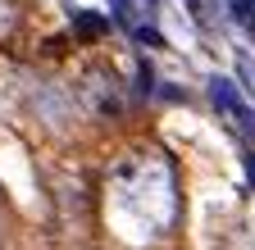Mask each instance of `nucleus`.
Here are the masks:
<instances>
[{"label": "nucleus", "mask_w": 255, "mask_h": 250, "mask_svg": "<svg viewBox=\"0 0 255 250\" xmlns=\"http://www.w3.org/2000/svg\"><path fill=\"white\" fill-rule=\"evenodd\" d=\"M0 27H9V0H0Z\"/></svg>", "instance_id": "obj_9"}, {"label": "nucleus", "mask_w": 255, "mask_h": 250, "mask_svg": "<svg viewBox=\"0 0 255 250\" xmlns=\"http://www.w3.org/2000/svg\"><path fill=\"white\" fill-rule=\"evenodd\" d=\"M132 32H137V41H141L146 50H164V32H159L155 23H137Z\"/></svg>", "instance_id": "obj_7"}, {"label": "nucleus", "mask_w": 255, "mask_h": 250, "mask_svg": "<svg viewBox=\"0 0 255 250\" xmlns=\"http://www.w3.org/2000/svg\"><path fill=\"white\" fill-rule=\"evenodd\" d=\"M150 5H159V0H150Z\"/></svg>", "instance_id": "obj_11"}, {"label": "nucleus", "mask_w": 255, "mask_h": 250, "mask_svg": "<svg viewBox=\"0 0 255 250\" xmlns=\"http://www.w3.org/2000/svg\"><path fill=\"white\" fill-rule=\"evenodd\" d=\"M187 9H191V14H196V18H201V0H187Z\"/></svg>", "instance_id": "obj_10"}, {"label": "nucleus", "mask_w": 255, "mask_h": 250, "mask_svg": "<svg viewBox=\"0 0 255 250\" xmlns=\"http://www.w3.org/2000/svg\"><path fill=\"white\" fill-rule=\"evenodd\" d=\"M132 0H110V14H114V23H123V27H137V18H132Z\"/></svg>", "instance_id": "obj_8"}, {"label": "nucleus", "mask_w": 255, "mask_h": 250, "mask_svg": "<svg viewBox=\"0 0 255 250\" xmlns=\"http://www.w3.org/2000/svg\"><path fill=\"white\" fill-rule=\"evenodd\" d=\"M69 23L78 27L82 37H105V32H110V18H105V14H91V9H78V5L69 9Z\"/></svg>", "instance_id": "obj_3"}, {"label": "nucleus", "mask_w": 255, "mask_h": 250, "mask_svg": "<svg viewBox=\"0 0 255 250\" xmlns=\"http://www.w3.org/2000/svg\"><path fill=\"white\" fill-rule=\"evenodd\" d=\"M87 96H91V109L101 118H119L123 114V100H119V86H114L110 69H91L87 73Z\"/></svg>", "instance_id": "obj_2"}, {"label": "nucleus", "mask_w": 255, "mask_h": 250, "mask_svg": "<svg viewBox=\"0 0 255 250\" xmlns=\"http://www.w3.org/2000/svg\"><path fill=\"white\" fill-rule=\"evenodd\" d=\"M228 18L242 27L246 37H255V0H233V5H228Z\"/></svg>", "instance_id": "obj_5"}, {"label": "nucleus", "mask_w": 255, "mask_h": 250, "mask_svg": "<svg viewBox=\"0 0 255 250\" xmlns=\"http://www.w3.org/2000/svg\"><path fill=\"white\" fill-rule=\"evenodd\" d=\"M237 78H242V91H246V96H255V59L246 50H237Z\"/></svg>", "instance_id": "obj_6"}, {"label": "nucleus", "mask_w": 255, "mask_h": 250, "mask_svg": "<svg viewBox=\"0 0 255 250\" xmlns=\"http://www.w3.org/2000/svg\"><path fill=\"white\" fill-rule=\"evenodd\" d=\"M132 91H137V96H141V100H150V96H159V73H155V64H150V59H146V55L137 59V82H132Z\"/></svg>", "instance_id": "obj_4"}, {"label": "nucleus", "mask_w": 255, "mask_h": 250, "mask_svg": "<svg viewBox=\"0 0 255 250\" xmlns=\"http://www.w3.org/2000/svg\"><path fill=\"white\" fill-rule=\"evenodd\" d=\"M205 91H210V100H214V109H219V114H228L246 137H255V109L246 105V91H242L233 78L210 73V78H205Z\"/></svg>", "instance_id": "obj_1"}]
</instances>
